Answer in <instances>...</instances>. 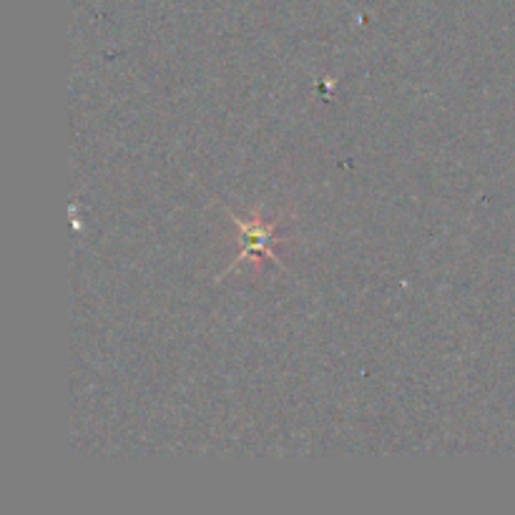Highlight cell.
Wrapping results in <instances>:
<instances>
[{
    "label": "cell",
    "instance_id": "1",
    "mask_svg": "<svg viewBox=\"0 0 515 515\" xmlns=\"http://www.w3.org/2000/svg\"><path fill=\"white\" fill-rule=\"evenodd\" d=\"M239 229H242L244 239H247V247H244V254L239 259H247L249 252H254V257L269 254L267 244L272 242L277 224H259L257 222V224H252V227H247V224H239Z\"/></svg>",
    "mask_w": 515,
    "mask_h": 515
}]
</instances>
